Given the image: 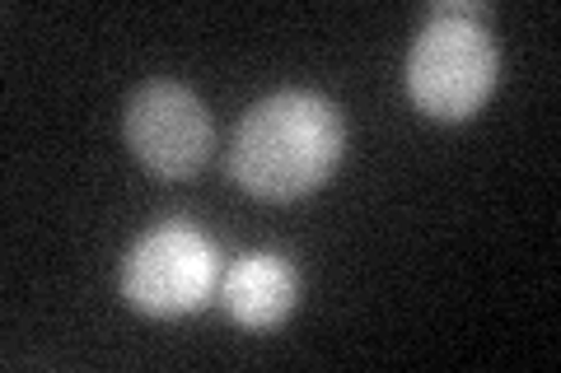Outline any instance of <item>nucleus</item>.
I'll return each instance as SVG.
<instances>
[{"label":"nucleus","instance_id":"obj_1","mask_svg":"<svg viewBox=\"0 0 561 373\" xmlns=\"http://www.w3.org/2000/svg\"><path fill=\"white\" fill-rule=\"evenodd\" d=\"M346 127L337 103L313 89L257 98L230 140V173L262 201H295L323 187L342 159Z\"/></svg>","mask_w":561,"mask_h":373},{"label":"nucleus","instance_id":"obj_5","mask_svg":"<svg viewBox=\"0 0 561 373\" xmlns=\"http://www.w3.org/2000/svg\"><path fill=\"white\" fill-rule=\"evenodd\" d=\"M220 299L239 327L267 331L286 323L300 304V276H295L290 257L280 253H243L220 276Z\"/></svg>","mask_w":561,"mask_h":373},{"label":"nucleus","instance_id":"obj_4","mask_svg":"<svg viewBox=\"0 0 561 373\" xmlns=\"http://www.w3.org/2000/svg\"><path fill=\"white\" fill-rule=\"evenodd\" d=\"M131 154L160 177H192L216 145L206 103L179 80H150L127 98L122 117Z\"/></svg>","mask_w":561,"mask_h":373},{"label":"nucleus","instance_id":"obj_2","mask_svg":"<svg viewBox=\"0 0 561 373\" xmlns=\"http://www.w3.org/2000/svg\"><path fill=\"white\" fill-rule=\"evenodd\" d=\"M501 80V51L486 33L482 5H435L408 51V94L421 113L463 121L491 98Z\"/></svg>","mask_w":561,"mask_h":373},{"label":"nucleus","instance_id":"obj_3","mask_svg":"<svg viewBox=\"0 0 561 373\" xmlns=\"http://www.w3.org/2000/svg\"><path fill=\"white\" fill-rule=\"evenodd\" d=\"M220 285V247L187 220L146 229L122 261V294L150 317L197 313Z\"/></svg>","mask_w":561,"mask_h":373}]
</instances>
